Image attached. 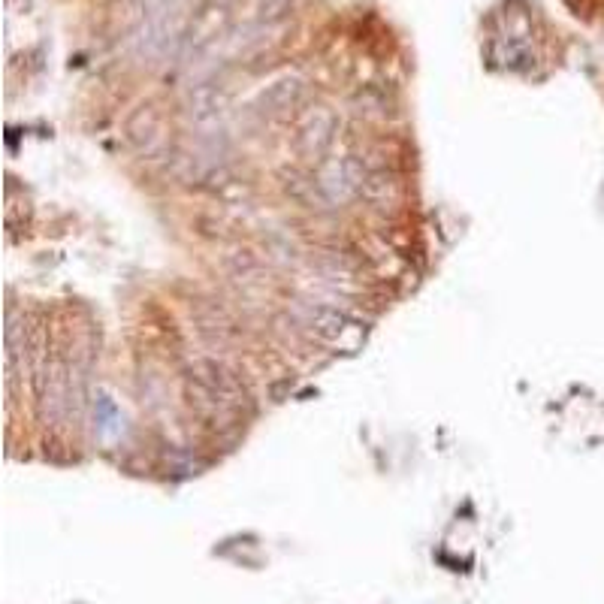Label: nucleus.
<instances>
[{
    "mask_svg": "<svg viewBox=\"0 0 604 604\" xmlns=\"http://www.w3.org/2000/svg\"><path fill=\"white\" fill-rule=\"evenodd\" d=\"M28 357H31V339H28V318L10 306L7 312V384L16 390V381L28 372Z\"/></svg>",
    "mask_w": 604,
    "mask_h": 604,
    "instance_id": "0eeeda50",
    "label": "nucleus"
},
{
    "mask_svg": "<svg viewBox=\"0 0 604 604\" xmlns=\"http://www.w3.org/2000/svg\"><path fill=\"white\" fill-rule=\"evenodd\" d=\"M127 142L145 158H158L167 148V130L161 112L155 106H139L127 121Z\"/></svg>",
    "mask_w": 604,
    "mask_h": 604,
    "instance_id": "423d86ee",
    "label": "nucleus"
},
{
    "mask_svg": "<svg viewBox=\"0 0 604 604\" xmlns=\"http://www.w3.org/2000/svg\"><path fill=\"white\" fill-rule=\"evenodd\" d=\"M339 130V118L333 109L327 106H315L306 115L299 118L296 124V148L302 151L306 158H321L324 151L333 145Z\"/></svg>",
    "mask_w": 604,
    "mask_h": 604,
    "instance_id": "39448f33",
    "label": "nucleus"
},
{
    "mask_svg": "<svg viewBox=\"0 0 604 604\" xmlns=\"http://www.w3.org/2000/svg\"><path fill=\"white\" fill-rule=\"evenodd\" d=\"M302 94H306V85H302V79L284 76V79L266 85V88L257 94V100H254L251 109H254L260 118H275V115H284V112L296 109L299 100H302Z\"/></svg>",
    "mask_w": 604,
    "mask_h": 604,
    "instance_id": "6e6552de",
    "label": "nucleus"
},
{
    "mask_svg": "<svg viewBox=\"0 0 604 604\" xmlns=\"http://www.w3.org/2000/svg\"><path fill=\"white\" fill-rule=\"evenodd\" d=\"M188 396L191 405L200 411V417L212 426H227L239 417L242 405H248L245 384L236 372H230L218 360H200L188 378Z\"/></svg>",
    "mask_w": 604,
    "mask_h": 604,
    "instance_id": "f257e3e1",
    "label": "nucleus"
},
{
    "mask_svg": "<svg viewBox=\"0 0 604 604\" xmlns=\"http://www.w3.org/2000/svg\"><path fill=\"white\" fill-rule=\"evenodd\" d=\"M37 408L52 429L73 420V363L67 357L52 354L43 360L37 372Z\"/></svg>",
    "mask_w": 604,
    "mask_h": 604,
    "instance_id": "f03ea898",
    "label": "nucleus"
},
{
    "mask_svg": "<svg viewBox=\"0 0 604 604\" xmlns=\"http://www.w3.org/2000/svg\"><path fill=\"white\" fill-rule=\"evenodd\" d=\"M296 321L309 336H315L318 342H342L345 330L354 324L348 318V312L327 306V302H296Z\"/></svg>",
    "mask_w": 604,
    "mask_h": 604,
    "instance_id": "20e7f679",
    "label": "nucleus"
},
{
    "mask_svg": "<svg viewBox=\"0 0 604 604\" xmlns=\"http://www.w3.org/2000/svg\"><path fill=\"white\" fill-rule=\"evenodd\" d=\"M366 179H369V167L366 161H360V155L324 161L315 173L318 191L327 206H348L357 197H363Z\"/></svg>",
    "mask_w": 604,
    "mask_h": 604,
    "instance_id": "7ed1b4c3",
    "label": "nucleus"
}]
</instances>
